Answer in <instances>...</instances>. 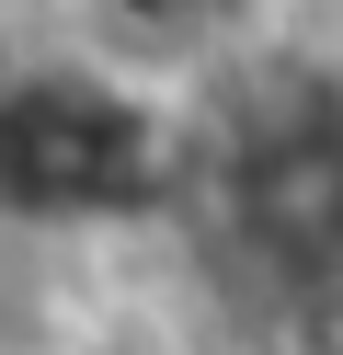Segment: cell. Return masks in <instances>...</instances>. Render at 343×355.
Returning a JSON list of instances; mask_svg holds the SVG:
<instances>
[{
	"mask_svg": "<svg viewBox=\"0 0 343 355\" xmlns=\"http://www.w3.org/2000/svg\"><path fill=\"white\" fill-rule=\"evenodd\" d=\"M0 195L23 230H126L172 207V115L103 58H35L0 92Z\"/></svg>",
	"mask_w": 343,
	"mask_h": 355,
	"instance_id": "1",
	"label": "cell"
},
{
	"mask_svg": "<svg viewBox=\"0 0 343 355\" xmlns=\"http://www.w3.org/2000/svg\"><path fill=\"white\" fill-rule=\"evenodd\" d=\"M218 218L274 286H343V103L320 80H286L240 115V138L218 149Z\"/></svg>",
	"mask_w": 343,
	"mask_h": 355,
	"instance_id": "2",
	"label": "cell"
},
{
	"mask_svg": "<svg viewBox=\"0 0 343 355\" xmlns=\"http://www.w3.org/2000/svg\"><path fill=\"white\" fill-rule=\"evenodd\" d=\"M114 24H137V35H218V24H240L252 0H103Z\"/></svg>",
	"mask_w": 343,
	"mask_h": 355,
	"instance_id": "3",
	"label": "cell"
}]
</instances>
